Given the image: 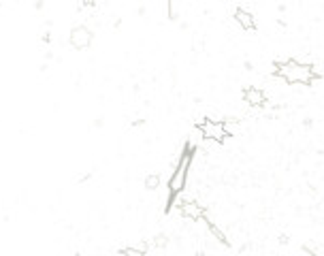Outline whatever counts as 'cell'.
Returning <instances> with one entry per match:
<instances>
[{
	"label": "cell",
	"instance_id": "obj_1",
	"mask_svg": "<svg viewBox=\"0 0 324 256\" xmlns=\"http://www.w3.org/2000/svg\"><path fill=\"white\" fill-rule=\"evenodd\" d=\"M275 75L282 77L286 83H303L309 85L316 77L322 79V73L312 64H303V62H297V60H286V62H279L275 66Z\"/></svg>",
	"mask_w": 324,
	"mask_h": 256
},
{
	"label": "cell",
	"instance_id": "obj_2",
	"mask_svg": "<svg viewBox=\"0 0 324 256\" xmlns=\"http://www.w3.org/2000/svg\"><path fill=\"white\" fill-rule=\"evenodd\" d=\"M192 149H184L182 147V154H179V165L175 167V173L171 175L169 180V192H171V203L177 201V196L184 192L186 186V177H188V171L192 165Z\"/></svg>",
	"mask_w": 324,
	"mask_h": 256
},
{
	"label": "cell",
	"instance_id": "obj_3",
	"mask_svg": "<svg viewBox=\"0 0 324 256\" xmlns=\"http://www.w3.org/2000/svg\"><path fill=\"white\" fill-rule=\"evenodd\" d=\"M198 132L203 134V139H209V141H215V143H222L226 141V132H224V124L222 120H203L198 124Z\"/></svg>",
	"mask_w": 324,
	"mask_h": 256
},
{
	"label": "cell",
	"instance_id": "obj_4",
	"mask_svg": "<svg viewBox=\"0 0 324 256\" xmlns=\"http://www.w3.org/2000/svg\"><path fill=\"white\" fill-rule=\"evenodd\" d=\"M92 39H94V34L85 26H75L73 30H70V45L75 49H88L92 45Z\"/></svg>",
	"mask_w": 324,
	"mask_h": 256
},
{
	"label": "cell",
	"instance_id": "obj_5",
	"mask_svg": "<svg viewBox=\"0 0 324 256\" xmlns=\"http://www.w3.org/2000/svg\"><path fill=\"white\" fill-rule=\"evenodd\" d=\"M179 211L188 220H205V205H200L196 201H184L179 205Z\"/></svg>",
	"mask_w": 324,
	"mask_h": 256
},
{
	"label": "cell",
	"instance_id": "obj_6",
	"mask_svg": "<svg viewBox=\"0 0 324 256\" xmlns=\"http://www.w3.org/2000/svg\"><path fill=\"white\" fill-rule=\"evenodd\" d=\"M243 101L250 107H267V94L260 88H246L243 92Z\"/></svg>",
	"mask_w": 324,
	"mask_h": 256
},
{
	"label": "cell",
	"instance_id": "obj_7",
	"mask_svg": "<svg viewBox=\"0 0 324 256\" xmlns=\"http://www.w3.org/2000/svg\"><path fill=\"white\" fill-rule=\"evenodd\" d=\"M235 21L243 28V30H250V32L256 30V19H254V15H252L250 11H246V9H237V11H235Z\"/></svg>",
	"mask_w": 324,
	"mask_h": 256
},
{
	"label": "cell",
	"instance_id": "obj_8",
	"mask_svg": "<svg viewBox=\"0 0 324 256\" xmlns=\"http://www.w3.org/2000/svg\"><path fill=\"white\" fill-rule=\"evenodd\" d=\"M207 226H209V231H211V235H213V237H215V239H218V241H220V244H224V246H230V241H228V237H226V235H224V233H222V231H220V226H215L213 222H207Z\"/></svg>",
	"mask_w": 324,
	"mask_h": 256
},
{
	"label": "cell",
	"instance_id": "obj_9",
	"mask_svg": "<svg viewBox=\"0 0 324 256\" xmlns=\"http://www.w3.org/2000/svg\"><path fill=\"white\" fill-rule=\"evenodd\" d=\"M145 186H147L149 190H156L158 186H160V175H158V173L147 175V177H145Z\"/></svg>",
	"mask_w": 324,
	"mask_h": 256
},
{
	"label": "cell",
	"instance_id": "obj_10",
	"mask_svg": "<svg viewBox=\"0 0 324 256\" xmlns=\"http://www.w3.org/2000/svg\"><path fill=\"white\" fill-rule=\"evenodd\" d=\"M122 256H147L145 254V248H126V250H122Z\"/></svg>",
	"mask_w": 324,
	"mask_h": 256
},
{
	"label": "cell",
	"instance_id": "obj_11",
	"mask_svg": "<svg viewBox=\"0 0 324 256\" xmlns=\"http://www.w3.org/2000/svg\"><path fill=\"white\" fill-rule=\"evenodd\" d=\"M167 244H169V237H167V235H158L154 241H149V246H152V248H164Z\"/></svg>",
	"mask_w": 324,
	"mask_h": 256
},
{
	"label": "cell",
	"instance_id": "obj_12",
	"mask_svg": "<svg viewBox=\"0 0 324 256\" xmlns=\"http://www.w3.org/2000/svg\"><path fill=\"white\" fill-rule=\"evenodd\" d=\"M303 250L309 252L312 256H320V254H322V252H320V248H316L314 244H305V246H303Z\"/></svg>",
	"mask_w": 324,
	"mask_h": 256
},
{
	"label": "cell",
	"instance_id": "obj_13",
	"mask_svg": "<svg viewBox=\"0 0 324 256\" xmlns=\"http://www.w3.org/2000/svg\"><path fill=\"white\" fill-rule=\"evenodd\" d=\"M169 17L171 19H177V4L175 2H169Z\"/></svg>",
	"mask_w": 324,
	"mask_h": 256
},
{
	"label": "cell",
	"instance_id": "obj_14",
	"mask_svg": "<svg viewBox=\"0 0 324 256\" xmlns=\"http://www.w3.org/2000/svg\"><path fill=\"white\" fill-rule=\"evenodd\" d=\"M196 256H205V252H196Z\"/></svg>",
	"mask_w": 324,
	"mask_h": 256
}]
</instances>
